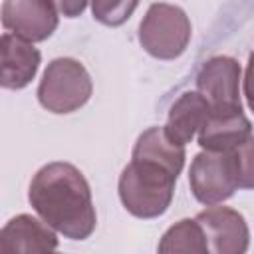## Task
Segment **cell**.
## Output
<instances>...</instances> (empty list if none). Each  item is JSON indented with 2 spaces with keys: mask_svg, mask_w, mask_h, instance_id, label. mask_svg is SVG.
<instances>
[{
  "mask_svg": "<svg viewBox=\"0 0 254 254\" xmlns=\"http://www.w3.org/2000/svg\"><path fill=\"white\" fill-rule=\"evenodd\" d=\"M28 200L40 218L69 240H85L97 224L91 189L71 163L44 165L32 179Z\"/></svg>",
  "mask_w": 254,
  "mask_h": 254,
  "instance_id": "cell-1",
  "label": "cell"
},
{
  "mask_svg": "<svg viewBox=\"0 0 254 254\" xmlns=\"http://www.w3.org/2000/svg\"><path fill=\"white\" fill-rule=\"evenodd\" d=\"M181 173L143 155H131V163L119 177V198L125 210L137 218H157L167 212Z\"/></svg>",
  "mask_w": 254,
  "mask_h": 254,
  "instance_id": "cell-2",
  "label": "cell"
},
{
  "mask_svg": "<svg viewBox=\"0 0 254 254\" xmlns=\"http://www.w3.org/2000/svg\"><path fill=\"white\" fill-rule=\"evenodd\" d=\"M93 93V83L73 58H56L44 69L38 85V101L52 113H71L83 107Z\"/></svg>",
  "mask_w": 254,
  "mask_h": 254,
  "instance_id": "cell-3",
  "label": "cell"
},
{
  "mask_svg": "<svg viewBox=\"0 0 254 254\" xmlns=\"http://www.w3.org/2000/svg\"><path fill=\"white\" fill-rule=\"evenodd\" d=\"M190 20L183 8L167 2L151 4L139 24L141 48L157 60H175L190 42Z\"/></svg>",
  "mask_w": 254,
  "mask_h": 254,
  "instance_id": "cell-4",
  "label": "cell"
},
{
  "mask_svg": "<svg viewBox=\"0 0 254 254\" xmlns=\"http://www.w3.org/2000/svg\"><path fill=\"white\" fill-rule=\"evenodd\" d=\"M189 185L200 204L212 206L228 200L238 189L232 151H202L189 171Z\"/></svg>",
  "mask_w": 254,
  "mask_h": 254,
  "instance_id": "cell-5",
  "label": "cell"
},
{
  "mask_svg": "<svg viewBox=\"0 0 254 254\" xmlns=\"http://www.w3.org/2000/svg\"><path fill=\"white\" fill-rule=\"evenodd\" d=\"M196 89L212 111H236L240 103V64L228 56L206 60L196 73Z\"/></svg>",
  "mask_w": 254,
  "mask_h": 254,
  "instance_id": "cell-6",
  "label": "cell"
},
{
  "mask_svg": "<svg viewBox=\"0 0 254 254\" xmlns=\"http://www.w3.org/2000/svg\"><path fill=\"white\" fill-rule=\"evenodd\" d=\"M58 22L54 0H4L2 4L4 30L32 44L48 40L56 32Z\"/></svg>",
  "mask_w": 254,
  "mask_h": 254,
  "instance_id": "cell-7",
  "label": "cell"
},
{
  "mask_svg": "<svg viewBox=\"0 0 254 254\" xmlns=\"http://www.w3.org/2000/svg\"><path fill=\"white\" fill-rule=\"evenodd\" d=\"M204 230L208 252L214 254H242L250 244V230L244 216L230 206H210L196 214Z\"/></svg>",
  "mask_w": 254,
  "mask_h": 254,
  "instance_id": "cell-8",
  "label": "cell"
},
{
  "mask_svg": "<svg viewBox=\"0 0 254 254\" xmlns=\"http://www.w3.org/2000/svg\"><path fill=\"white\" fill-rule=\"evenodd\" d=\"M58 248L54 228L32 214H18L10 218L0 232V250L4 254L16 252H50Z\"/></svg>",
  "mask_w": 254,
  "mask_h": 254,
  "instance_id": "cell-9",
  "label": "cell"
},
{
  "mask_svg": "<svg viewBox=\"0 0 254 254\" xmlns=\"http://www.w3.org/2000/svg\"><path fill=\"white\" fill-rule=\"evenodd\" d=\"M252 135V123L242 109L212 111L198 131V145L204 151H234Z\"/></svg>",
  "mask_w": 254,
  "mask_h": 254,
  "instance_id": "cell-10",
  "label": "cell"
},
{
  "mask_svg": "<svg viewBox=\"0 0 254 254\" xmlns=\"http://www.w3.org/2000/svg\"><path fill=\"white\" fill-rule=\"evenodd\" d=\"M2 77L4 89H22L38 73L42 54L32 42L22 40L10 32L2 36Z\"/></svg>",
  "mask_w": 254,
  "mask_h": 254,
  "instance_id": "cell-11",
  "label": "cell"
},
{
  "mask_svg": "<svg viewBox=\"0 0 254 254\" xmlns=\"http://www.w3.org/2000/svg\"><path fill=\"white\" fill-rule=\"evenodd\" d=\"M208 113L210 105L204 95L200 91H187L171 105L165 131L175 143L187 145L200 131Z\"/></svg>",
  "mask_w": 254,
  "mask_h": 254,
  "instance_id": "cell-12",
  "label": "cell"
},
{
  "mask_svg": "<svg viewBox=\"0 0 254 254\" xmlns=\"http://www.w3.org/2000/svg\"><path fill=\"white\" fill-rule=\"evenodd\" d=\"M159 252L173 254V252H196L204 254L208 252V242L204 236L202 226L198 220L183 218L177 224H173L159 242Z\"/></svg>",
  "mask_w": 254,
  "mask_h": 254,
  "instance_id": "cell-13",
  "label": "cell"
},
{
  "mask_svg": "<svg viewBox=\"0 0 254 254\" xmlns=\"http://www.w3.org/2000/svg\"><path fill=\"white\" fill-rule=\"evenodd\" d=\"M137 6L139 0H91L93 18L111 28L125 24Z\"/></svg>",
  "mask_w": 254,
  "mask_h": 254,
  "instance_id": "cell-14",
  "label": "cell"
},
{
  "mask_svg": "<svg viewBox=\"0 0 254 254\" xmlns=\"http://www.w3.org/2000/svg\"><path fill=\"white\" fill-rule=\"evenodd\" d=\"M238 189H254V135L232 151Z\"/></svg>",
  "mask_w": 254,
  "mask_h": 254,
  "instance_id": "cell-15",
  "label": "cell"
},
{
  "mask_svg": "<svg viewBox=\"0 0 254 254\" xmlns=\"http://www.w3.org/2000/svg\"><path fill=\"white\" fill-rule=\"evenodd\" d=\"M54 2H56L58 10H60L65 18H75V16H79V14L85 10V6H87V0H54Z\"/></svg>",
  "mask_w": 254,
  "mask_h": 254,
  "instance_id": "cell-16",
  "label": "cell"
},
{
  "mask_svg": "<svg viewBox=\"0 0 254 254\" xmlns=\"http://www.w3.org/2000/svg\"><path fill=\"white\" fill-rule=\"evenodd\" d=\"M244 95L248 101V107L254 111V52L248 58L246 65V75H244Z\"/></svg>",
  "mask_w": 254,
  "mask_h": 254,
  "instance_id": "cell-17",
  "label": "cell"
}]
</instances>
